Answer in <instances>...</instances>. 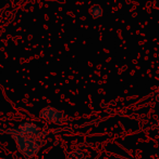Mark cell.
<instances>
[{"instance_id":"6da1fadb","label":"cell","mask_w":159,"mask_h":159,"mask_svg":"<svg viewBox=\"0 0 159 159\" xmlns=\"http://www.w3.org/2000/svg\"><path fill=\"white\" fill-rule=\"evenodd\" d=\"M8 133L11 134V136L14 139L17 149L26 158H33L37 155L40 148V144L38 141H40L39 138L42 136V134L39 136H36V138H30V136L20 135V134L12 133V132H8Z\"/></svg>"},{"instance_id":"7a4b0ae2","label":"cell","mask_w":159,"mask_h":159,"mask_svg":"<svg viewBox=\"0 0 159 159\" xmlns=\"http://www.w3.org/2000/svg\"><path fill=\"white\" fill-rule=\"evenodd\" d=\"M40 118L46 121L49 122H56L58 125H63L66 124L67 115L61 111H58L57 108H53V107H46L40 111Z\"/></svg>"},{"instance_id":"3957f363","label":"cell","mask_w":159,"mask_h":159,"mask_svg":"<svg viewBox=\"0 0 159 159\" xmlns=\"http://www.w3.org/2000/svg\"><path fill=\"white\" fill-rule=\"evenodd\" d=\"M8 132H12V133H17L20 134V135H25V136H30V138H36V136H39L42 134L40 132L39 127L37 126L36 124L31 121H25L22 122L17 128L12 130H9Z\"/></svg>"},{"instance_id":"277c9868","label":"cell","mask_w":159,"mask_h":159,"mask_svg":"<svg viewBox=\"0 0 159 159\" xmlns=\"http://www.w3.org/2000/svg\"><path fill=\"white\" fill-rule=\"evenodd\" d=\"M85 154L81 151H74L69 153L68 155V159H85Z\"/></svg>"},{"instance_id":"5b68a950","label":"cell","mask_w":159,"mask_h":159,"mask_svg":"<svg viewBox=\"0 0 159 159\" xmlns=\"http://www.w3.org/2000/svg\"><path fill=\"white\" fill-rule=\"evenodd\" d=\"M92 15H93V17H95V19H97V17H100L102 14V10L100 7L98 6H94L93 8H92V11H91Z\"/></svg>"}]
</instances>
